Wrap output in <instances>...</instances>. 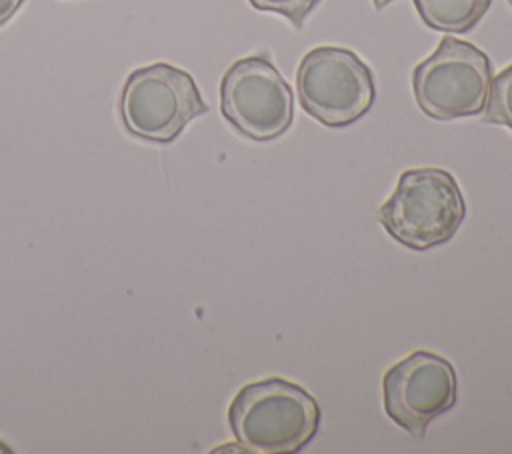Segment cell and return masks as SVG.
<instances>
[{
  "instance_id": "1",
  "label": "cell",
  "mask_w": 512,
  "mask_h": 454,
  "mask_svg": "<svg viewBox=\"0 0 512 454\" xmlns=\"http://www.w3.org/2000/svg\"><path fill=\"white\" fill-rule=\"evenodd\" d=\"M228 424L244 450L288 454L302 450L318 432L320 406L310 392L284 378L242 386L230 402Z\"/></svg>"
},
{
  "instance_id": "2",
  "label": "cell",
  "mask_w": 512,
  "mask_h": 454,
  "mask_svg": "<svg viewBox=\"0 0 512 454\" xmlns=\"http://www.w3.org/2000/svg\"><path fill=\"white\" fill-rule=\"evenodd\" d=\"M466 204L456 178L444 168H412L400 174L378 222L400 244L428 250L456 236Z\"/></svg>"
},
{
  "instance_id": "3",
  "label": "cell",
  "mask_w": 512,
  "mask_h": 454,
  "mask_svg": "<svg viewBox=\"0 0 512 454\" xmlns=\"http://www.w3.org/2000/svg\"><path fill=\"white\" fill-rule=\"evenodd\" d=\"M206 112L194 78L166 62L134 70L122 86V122L130 134L148 142L176 140L188 122Z\"/></svg>"
},
{
  "instance_id": "4",
  "label": "cell",
  "mask_w": 512,
  "mask_h": 454,
  "mask_svg": "<svg viewBox=\"0 0 512 454\" xmlns=\"http://www.w3.org/2000/svg\"><path fill=\"white\" fill-rule=\"evenodd\" d=\"M296 92L308 116L328 128H342L372 108L376 84L368 64L352 50L316 46L298 64Z\"/></svg>"
},
{
  "instance_id": "5",
  "label": "cell",
  "mask_w": 512,
  "mask_h": 454,
  "mask_svg": "<svg viewBox=\"0 0 512 454\" xmlns=\"http://www.w3.org/2000/svg\"><path fill=\"white\" fill-rule=\"evenodd\" d=\"M492 82L490 58L470 42L444 36L412 72V90L420 110L436 120H454L484 112Z\"/></svg>"
},
{
  "instance_id": "6",
  "label": "cell",
  "mask_w": 512,
  "mask_h": 454,
  "mask_svg": "<svg viewBox=\"0 0 512 454\" xmlns=\"http://www.w3.org/2000/svg\"><path fill=\"white\" fill-rule=\"evenodd\" d=\"M222 116L246 138L268 142L294 120V96L270 58L256 54L236 60L220 82Z\"/></svg>"
},
{
  "instance_id": "7",
  "label": "cell",
  "mask_w": 512,
  "mask_h": 454,
  "mask_svg": "<svg viewBox=\"0 0 512 454\" xmlns=\"http://www.w3.org/2000/svg\"><path fill=\"white\" fill-rule=\"evenodd\" d=\"M382 396L388 418L414 438H422L428 424L456 404V370L446 358L416 350L388 368Z\"/></svg>"
},
{
  "instance_id": "8",
  "label": "cell",
  "mask_w": 512,
  "mask_h": 454,
  "mask_svg": "<svg viewBox=\"0 0 512 454\" xmlns=\"http://www.w3.org/2000/svg\"><path fill=\"white\" fill-rule=\"evenodd\" d=\"M492 0H414L426 26L438 32H468L488 12Z\"/></svg>"
},
{
  "instance_id": "9",
  "label": "cell",
  "mask_w": 512,
  "mask_h": 454,
  "mask_svg": "<svg viewBox=\"0 0 512 454\" xmlns=\"http://www.w3.org/2000/svg\"><path fill=\"white\" fill-rule=\"evenodd\" d=\"M482 118L484 122L500 124L512 130V64L492 78Z\"/></svg>"
},
{
  "instance_id": "10",
  "label": "cell",
  "mask_w": 512,
  "mask_h": 454,
  "mask_svg": "<svg viewBox=\"0 0 512 454\" xmlns=\"http://www.w3.org/2000/svg\"><path fill=\"white\" fill-rule=\"evenodd\" d=\"M256 10L276 12L286 16L294 28H302L306 16L318 6L320 0H248Z\"/></svg>"
},
{
  "instance_id": "11",
  "label": "cell",
  "mask_w": 512,
  "mask_h": 454,
  "mask_svg": "<svg viewBox=\"0 0 512 454\" xmlns=\"http://www.w3.org/2000/svg\"><path fill=\"white\" fill-rule=\"evenodd\" d=\"M24 4V0H0V26H4Z\"/></svg>"
},
{
  "instance_id": "12",
  "label": "cell",
  "mask_w": 512,
  "mask_h": 454,
  "mask_svg": "<svg viewBox=\"0 0 512 454\" xmlns=\"http://www.w3.org/2000/svg\"><path fill=\"white\" fill-rule=\"evenodd\" d=\"M390 2H394V0H372V4H374V8H376V10H380V8H384V6H388Z\"/></svg>"
},
{
  "instance_id": "13",
  "label": "cell",
  "mask_w": 512,
  "mask_h": 454,
  "mask_svg": "<svg viewBox=\"0 0 512 454\" xmlns=\"http://www.w3.org/2000/svg\"><path fill=\"white\" fill-rule=\"evenodd\" d=\"M0 452H6V454H10L12 450H10V448H8V446H6V444L0 440Z\"/></svg>"
},
{
  "instance_id": "14",
  "label": "cell",
  "mask_w": 512,
  "mask_h": 454,
  "mask_svg": "<svg viewBox=\"0 0 512 454\" xmlns=\"http://www.w3.org/2000/svg\"><path fill=\"white\" fill-rule=\"evenodd\" d=\"M508 2H510V4H512V0H508Z\"/></svg>"
}]
</instances>
